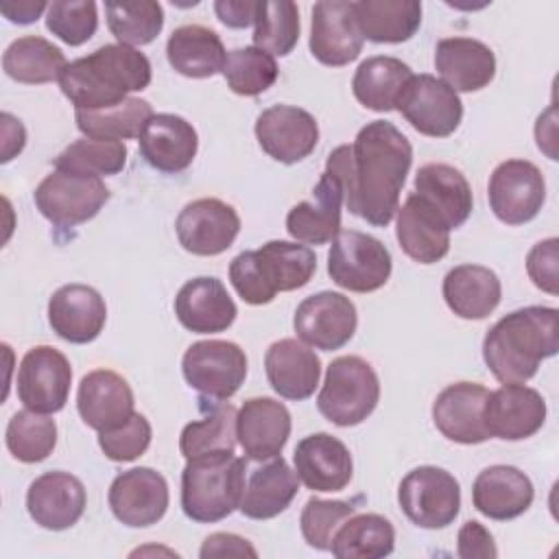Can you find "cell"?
<instances>
[{
    "instance_id": "obj_1",
    "label": "cell",
    "mask_w": 559,
    "mask_h": 559,
    "mask_svg": "<svg viewBox=\"0 0 559 559\" xmlns=\"http://www.w3.org/2000/svg\"><path fill=\"white\" fill-rule=\"evenodd\" d=\"M413 164L408 138L389 120L367 122L354 144L336 146L325 159V173L338 179L347 210L373 227H386Z\"/></svg>"
},
{
    "instance_id": "obj_2",
    "label": "cell",
    "mask_w": 559,
    "mask_h": 559,
    "mask_svg": "<svg viewBox=\"0 0 559 559\" xmlns=\"http://www.w3.org/2000/svg\"><path fill=\"white\" fill-rule=\"evenodd\" d=\"M559 349V312L526 306L498 319L483 338V360L502 384H524Z\"/></svg>"
},
{
    "instance_id": "obj_3",
    "label": "cell",
    "mask_w": 559,
    "mask_h": 559,
    "mask_svg": "<svg viewBox=\"0 0 559 559\" xmlns=\"http://www.w3.org/2000/svg\"><path fill=\"white\" fill-rule=\"evenodd\" d=\"M151 76V61L144 52L124 44H105L70 61L59 76V87L74 109L96 111L120 105L131 92L146 90Z\"/></svg>"
},
{
    "instance_id": "obj_4",
    "label": "cell",
    "mask_w": 559,
    "mask_h": 559,
    "mask_svg": "<svg viewBox=\"0 0 559 559\" xmlns=\"http://www.w3.org/2000/svg\"><path fill=\"white\" fill-rule=\"evenodd\" d=\"M247 461L234 452H210L186 461L181 472V509L199 524L231 515L245 493Z\"/></svg>"
},
{
    "instance_id": "obj_5",
    "label": "cell",
    "mask_w": 559,
    "mask_h": 559,
    "mask_svg": "<svg viewBox=\"0 0 559 559\" xmlns=\"http://www.w3.org/2000/svg\"><path fill=\"white\" fill-rule=\"evenodd\" d=\"M378 400L380 380L373 367L360 356H338L328 365L317 408L330 424L349 428L362 424Z\"/></svg>"
},
{
    "instance_id": "obj_6",
    "label": "cell",
    "mask_w": 559,
    "mask_h": 559,
    "mask_svg": "<svg viewBox=\"0 0 559 559\" xmlns=\"http://www.w3.org/2000/svg\"><path fill=\"white\" fill-rule=\"evenodd\" d=\"M111 192L100 177L55 168L33 192L39 214L55 227H76L92 221Z\"/></svg>"
},
{
    "instance_id": "obj_7",
    "label": "cell",
    "mask_w": 559,
    "mask_h": 559,
    "mask_svg": "<svg viewBox=\"0 0 559 559\" xmlns=\"http://www.w3.org/2000/svg\"><path fill=\"white\" fill-rule=\"evenodd\" d=\"M391 251L373 236L356 229L338 231L328 253V275L352 293H373L391 277Z\"/></svg>"
},
{
    "instance_id": "obj_8",
    "label": "cell",
    "mask_w": 559,
    "mask_h": 559,
    "mask_svg": "<svg viewBox=\"0 0 559 559\" xmlns=\"http://www.w3.org/2000/svg\"><path fill=\"white\" fill-rule=\"evenodd\" d=\"M397 502L404 515L419 528H445L461 509L459 480L443 467L419 465L411 469L400 487Z\"/></svg>"
},
{
    "instance_id": "obj_9",
    "label": "cell",
    "mask_w": 559,
    "mask_h": 559,
    "mask_svg": "<svg viewBox=\"0 0 559 559\" xmlns=\"http://www.w3.org/2000/svg\"><path fill=\"white\" fill-rule=\"evenodd\" d=\"M181 371L190 389L212 400H229L247 378V356L231 341H197L181 360Z\"/></svg>"
},
{
    "instance_id": "obj_10",
    "label": "cell",
    "mask_w": 559,
    "mask_h": 559,
    "mask_svg": "<svg viewBox=\"0 0 559 559\" xmlns=\"http://www.w3.org/2000/svg\"><path fill=\"white\" fill-rule=\"evenodd\" d=\"M395 109L417 133L428 138L452 135L463 118L459 94L441 79L426 72L413 74L406 81Z\"/></svg>"
},
{
    "instance_id": "obj_11",
    "label": "cell",
    "mask_w": 559,
    "mask_h": 559,
    "mask_svg": "<svg viewBox=\"0 0 559 559\" xmlns=\"http://www.w3.org/2000/svg\"><path fill=\"white\" fill-rule=\"evenodd\" d=\"M487 197L500 223L524 225L539 214L546 201V181L533 162L507 159L493 168Z\"/></svg>"
},
{
    "instance_id": "obj_12",
    "label": "cell",
    "mask_w": 559,
    "mask_h": 559,
    "mask_svg": "<svg viewBox=\"0 0 559 559\" xmlns=\"http://www.w3.org/2000/svg\"><path fill=\"white\" fill-rule=\"evenodd\" d=\"M72 367L66 354L50 345L31 347L17 369V397L35 413H59L70 395Z\"/></svg>"
},
{
    "instance_id": "obj_13",
    "label": "cell",
    "mask_w": 559,
    "mask_h": 559,
    "mask_svg": "<svg viewBox=\"0 0 559 559\" xmlns=\"http://www.w3.org/2000/svg\"><path fill=\"white\" fill-rule=\"evenodd\" d=\"M358 325L356 306L349 297L334 290H321L306 297L293 317L297 336L310 347L334 352L352 341Z\"/></svg>"
},
{
    "instance_id": "obj_14",
    "label": "cell",
    "mask_w": 559,
    "mask_h": 559,
    "mask_svg": "<svg viewBox=\"0 0 559 559\" xmlns=\"http://www.w3.org/2000/svg\"><path fill=\"white\" fill-rule=\"evenodd\" d=\"M179 245L194 255H218L227 251L238 231V212L214 197H203L183 205L175 221Z\"/></svg>"
},
{
    "instance_id": "obj_15",
    "label": "cell",
    "mask_w": 559,
    "mask_h": 559,
    "mask_svg": "<svg viewBox=\"0 0 559 559\" xmlns=\"http://www.w3.org/2000/svg\"><path fill=\"white\" fill-rule=\"evenodd\" d=\"M107 502L114 518L124 526H153L166 515L168 483L151 467H131L111 480Z\"/></svg>"
},
{
    "instance_id": "obj_16",
    "label": "cell",
    "mask_w": 559,
    "mask_h": 559,
    "mask_svg": "<svg viewBox=\"0 0 559 559\" xmlns=\"http://www.w3.org/2000/svg\"><path fill=\"white\" fill-rule=\"evenodd\" d=\"M255 138L260 148L282 164L306 159L319 142L314 116L295 105H271L255 118Z\"/></svg>"
},
{
    "instance_id": "obj_17",
    "label": "cell",
    "mask_w": 559,
    "mask_h": 559,
    "mask_svg": "<svg viewBox=\"0 0 559 559\" xmlns=\"http://www.w3.org/2000/svg\"><path fill=\"white\" fill-rule=\"evenodd\" d=\"M365 37L358 28L354 2L321 0L312 7L310 24V52L312 57L332 68H341L358 59Z\"/></svg>"
},
{
    "instance_id": "obj_18",
    "label": "cell",
    "mask_w": 559,
    "mask_h": 559,
    "mask_svg": "<svg viewBox=\"0 0 559 559\" xmlns=\"http://www.w3.org/2000/svg\"><path fill=\"white\" fill-rule=\"evenodd\" d=\"M489 391L478 382L448 384L432 402V421L437 430L463 445H474L491 439L485 426V402Z\"/></svg>"
},
{
    "instance_id": "obj_19",
    "label": "cell",
    "mask_w": 559,
    "mask_h": 559,
    "mask_svg": "<svg viewBox=\"0 0 559 559\" xmlns=\"http://www.w3.org/2000/svg\"><path fill=\"white\" fill-rule=\"evenodd\" d=\"M107 321V306L100 293L87 284H66L48 301V323L52 332L74 345L98 338Z\"/></svg>"
},
{
    "instance_id": "obj_20",
    "label": "cell",
    "mask_w": 559,
    "mask_h": 559,
    "mask_svg": "<svg viewBox=\"0 0 559 559\" xmlns=\"http://www.w3.org/2000/svg\"><path fill=\"white\" fill-rule=\"evenodd\" d=\"M485 426L491 437L522 441L546 421V402L539 391L524 384H502L485 402Z\"/></svg>"
},
{
    "instance_id": "obj_21",
    "label": "cell",
    "mask_w": 559,
    "mask_h": 559,
    "mask_svg": "<svg viewBox=\"0 0 559 559\" xmlns=\"http://www.w3.org/2000/svg\"><path fill=\"white\" fill-rule=\"evenodd\" d=\"M87 504L83 483L70 472H46L37 476L26 491L28 515L48 531H66L74 526Z\"/></svg>"
},
{
    "instance_id": "obj_22",
    "label": "cell",
    "mask_w": 559,
    "mask_h": 559,
    "mask_svg": "<svg viewBox=\"0 0 559 559\" xmlns=\"http://www.w3.org/2000/svg\"><path fill=\"white\" fill-rule=\"evenodd\" d=\"M290 413L273 397H249L236 417V437L249 461L280 456L290 437Z\"/></svg>"
},
{
    "instance_id": "obj_23",
    "label": "cell",
    "mask_w": 559,
    "mask_h": 559,
    "mask_svg": "<svg viewBox=\"0 0 559 559\" xmlns=\"http://www.w3.org/2000/svg\"><path fill=\"white\" fill-rule=\"evenodd\" d=\"M133 391L129 382L111 369H94L85 373L76 391V411L81 419L98 430H114L131 419Z\"/></svg>"
},
{
    "instance_id": "obj_24",
    "label": "cell",
    "mask_w": 559,
    "mask_h": 559,
    "mask_svg": "<svg viewBox=\"0 0 559 559\" xmlns=\"http://www.w3.org/2000/svg\"><path fill=\"white\" fill-rule=\"evenodd\" d=\"M138 142L144 162L166 175L186 170L199 148L197 129L177 114H153Z\"/></svg>"
},
{
    "instance_id": "obj_25",
    "label": "cell",
    "mask_w": 559,
    "mask_h": 559,
    "mask_svg": "<svg viewBox=\"0 0 559 559\" xmlns=\"http://www.w3.org/2000/svg\"><path fill=\"white\" fill-rule=\"evenodd\" d=\"M299 480L312 491H341L349 485L354 463L347 445L330 432L304 437L293 454Z\"/></svg>"
},
{
    "instance_id": "obj_26",
    "label": "cell",
    "mask_w": 559,
    "mask_h": 559,
    "mask_svg": "<svg viewBox=\"0 0 559 559\" xmlns=\"http://www.w3.org/2000/svg\"><path fill=\"white\" fill-rule=\"evenodd\" d=\"M395 214V236L411 260L419 264H435L448 255L452 229L419 194L411 192Z\"/></svg>"
},
{
    "instance_id": "obj_27",
    "label": "cell",
    "mask_w": 559,
    "mask_h": 559,
    "mask_svg": "<svg viewBox=\"0 0 559 559\" xmlns=\"http://www.w3.org/2000/svg\"><path fill=\"white\" fill-rule=\"evenodd\" d=\"M179 323L194 334L225 332L238 314V308L218 277L188 280L175 297Z\"/></svg>"
},
{
    "instance_id": "obj_28",
    "label": "cell",
    "mask_w": 559,
    "mask_h": 559,
    "mask_svg": "<svg viewBox=\"0 0 559 559\" xmlns=\"http://www.w3.org/2000/svg\"><path fill=\"white\" fill-rule=\"evenodd\" d=\"M343 188L336 177L323 173L310 197L286 214V231L306 245L332 242L341 231Z\"/></svg>"
},
{
    "instance_id": "obj_29",
    "label": "cell",
    "mask_w": 559,
    "mask_h": 559,
    "mask_svg": "<svg viewBox=\"0 0 559 559\" xmlns=\"http://www.w3.org/2000/svg\"><path fill=\"white\" fill-rule=\"evenodd\" d=\"M535 489L531 478L513 465H489L472 485V502L489 520L507 522L533 504Z\"/></svg>"
},
{
    "instance_id": "obj_30",
    "label": "cell",
    "mask_w": 559,
    "mask_h": 559,
    "mask_svg": "<svg viewBox=\"0 0 559 559\" xmlns=\"http://www.w3.org/2000/svg\"><path fill=\"white\" fill-rule=\"evenodd\" d=\"M435 68L454 92H478L496 76V55L478 39L445 37L435 48Z\"/></svg>"
},
{
    "instance_id": "obj_31",
    "label": "cell",
    "mask_w": 559,
    "mask_h": 559,
    "mask_svg": "<svg viewBox=\"0 0 559 559\" xmlns=\"http://www.w3.org/2000/svg\"><path fill=\"white\" fill-rule=\"evenodd\" d=\"M271 389L286 400H308L321 378L319 356L297 338H280L264 354Z\"/></svg>"
},
{
    "instance_id": "obj_32",
    "label": "cell",
    "mask_w": 559,
    "mask_h": 559,
    "mask_svg": "<svg viewBox=\"0 0 559 559\" xmlns=\"http://www.w3.org/2000/svg\"><path fill=\"white\" fill-rule=\"evenodd\" d=\"M415 194L435 207L450 229L461 227L474 207L472 186L465 175L443 162L424 164L415 175Z\"/></svg>"
},
{
    "instance_id": "obj_33",
    "label": "cell",
    "mask_w": 559,
    "mask_h": 559,
    "mask_svg": "<svg viewBox=\"0 0 559 559\" xmlns=\"http://www.w3.org/2000/svg\"><path fill=\"white\" fill-rule=\"evenodd\" d=\"M443 299L448 308L461 319L489 317L502 297L498 275L489 266L459 264L443 277Z\"/></svg>"
},
{
    "instance_id": "obj_34",
    "label": "cell",
    "mask_w": 559,
    "mask_h": 559,
    "mask_svg": "<svg viewBox=\"0 0 559 559\" xmlns=\"http://www.w3.org/2000/svg\"><path fill=\"white\" fill-rule=\"evenodd\" d=\"M299 491V476L282 456L251 472L240 500V513L249 520H271L286 511Z\"/></svg>"
},
{
    "instance_id": "obj_35",
    "label": "cell",
    "mask_w": 559,
    "mask_h": 559,
    "mask_svg": "<svg viewBox=\"0 0 559 559\" xmlns=\"http://www.w3.org/2000/svg\"><path fill=\"white\" fill-rule=\"evenodd\" d=\"M166 57L175 72L188 79H207L223 72L227 52L216 31L201 24H183L170 33Z\"/></svg>"
},
{
    "instance_id": "obj_36",
    "label": "cell",
    "mask_w": 559,
    "mask_h": 559,
    "mask_svg": "<svg viewBox=\"0 0 559 559\" xmlns=\"http://www.w3.org/2000/svg\"><path fill=\"white\" fill-rule=\"evenodd\" d=\"M253 255L262 282L273 295L304 288L317 271L314 251L299 242L269 240Z\"/></svg>"
},
{
    "instance_id": "obj_37",
    "label": "cell",
    "mask_w": 559,
    "mask_h": 559,
    "mask_svg": "<svg viewBox=\"0 0 559 559\" xmlns=\"http://www.w3.org/2000/svg\"><path fill=\"white\" fill-rule=\"evenodd\" d=\"M358 28L376 44H402L421 24V2L417 0H360L354 2Z\"/></svg>"
},
{
    "instance_id": "obj_38",
    "label": "cell",
    "mask_w": 559,
    "mask_h": 559,
    "mask_svg": "<svg viewBox=\"0 0 559 559\" xmlns=\"http://www.w3.org/2000/svg\"><path fill=\"white\" fill-rule=\"evenodd\" d=\"M413 76V70L397 57H367L354 72L352 92L356 100L371 111H391Z\"/></svg>"
},
{
    "instance_id": "obj_39",
    "label": "cell",
    "mask_w": 559,
    "mask_h": 559,
    "mask_svg": "<svg viewBox=\"0 0 559 559\" xmlns=\"http://www.w3.org/2000/svg\"><path fill=\"white\" fill-rule=\"evenodd\" d=\"M68 61L59 46L39 35L13 39L2 55V70L17 83L41 85L57 81Z\"/></svg>"
},
{
    "instance_id": "obj_40",
    "label": "cell",
    "mask_w": 559,
    "mask_h": 559,
    "mask_svg": "<svg viewBox=\"0 0 559 559\" xmlns=\"http://www.w3.org/2000/svg\"><path fill=\"white\" fill-rule=\"evenodd\" d=\"M395 548V528L380 513H354L343 522L330 544L338 559H380Z\"/></svg>"
},
{
    "instance_id": "obj_41",
    "label": "cell",
    "mask_w": 559,
    "mask_h": 559,
    "mask_svg": "<svg viewBox=\"0 0 559 559\" xmlns=\"http://www.w3.org/2000/svg\"><path fill=\"white\" fill-rule=\"evenodd\" d=\"M203 417L183 426L179 437V450L188 459L210 454V452H234L236 448V417L238 411L223 400L212 406H201Z\"/></svg>"
},
{
    "instance_id": "obj_42",
    "label": "cell",
    "mask_w": 559,
    "mask_h": 559,
    "mask_svg": "<svg viewBox=\"0 0 559 559\" xmlns=\"http://www.w3.org/2000/svg\"><path fill=\"white\" fill-rule=\"evenodd\" d=\"M153 107L144 98L129 96L120 105L107 107V109H96V111H74V120L79 131L85 138H96V140H131L140 138L144 124L151 120Z\"/></svg>"
},
{
    "instance_id": "obj_43",
    "label": "cell",
    "mask_w": 559,
    "mask_h": 559,
    "mask_svg": "<svg viewBox=\"0 0 559 559\" xmlns=\"http://www.w3.org/2000/svg\"><path fill=\"white\" fill-rule=\"evenodd\" d=\"M255 48L286 57L299 41V9L290 0H258L255 7Z\"/></svg>"
},
{
    "instance_id": "obj_44",
    "label": "cell",
    "mask_w": 559,
    "mask_h": 559,
    "mask_svg": "<svg viewBox=\"0 0 559 559\" xmlns=\"http://www.w3.org/2000/svg\"><path fill=\"white\" fill-rule=\"evenodd\" d=\"M4 441L13 459L22 463H39L48 459L57 445V424L31 408L17 411L7 424Z\"/></svg>"
},
{
    "instance_id": "obj_45",
    "label": "cell",
    "mask_w": 559,
    "mask_h": 559,
    "mask_svg": "<svg viewBox=\"0 0 559 559\" xmlns=\"http://www.w3.org/2000/svg\"><path fill=\"white\" fill-rule=\"evenodd\" d=\"M107 26L118 44L144 46L151 44L164 26V9L159 2H105Z\"/></svg>"
},
{
    "instance_id": "obj_46",
    "label": "cell",
    "mask_w": 559,
    "mask_h": 559,
    "mask_svg": "<svg viewBox=\"0 0 559 559\" xmlns=\"http://www.w3.org/2000/svg\"><path fill=\"white\" fill-rule=\"evenodd\" d=\"M127 164V146L116 140L81 138L68 144L57 157L55 168L90 177L116 175Z\"/></svg>"
},
{
    "instance_id": "obj_47",
    "label": "cell",
    "mask_w": 559,
    "mask_h": 559,
    "mask_svg": "<svg viewBox=\"0 0 559 559\" xmlns=\"http://www.w3.org/2000/svg\"><path fill=\"white\" fill-rule=\"evenodd\" d=\"M275 57L262 48L245 46L227 52L223 76L227 87L240 96H258L277 81Z\"/></svg>"
},
{
    "instance_id": "obj_48",
    "label": "cell",
    "mask_w": 559,
    "mask_h": 559,
    "mask_svg": "<svg viewBox=\"0 0 559 559\" xmlns=\"http://www.w3.org/2000/svg\"><path fill=\"white\" fill-rule=\"evenodd\" d=\"M46 28L68 46H81L98 28L94 0H55L46 11Z\"/></svg>"
},
{
    "instance_id": "obj_49",
    "label": "cell",
    "mask_w": 559,
    "mask_h": 559,
    "mask_svg": "<svg viewBox=\"0 0 559 559\" xmlns=\"http://www.w3.org/2000/svg\"><path fill=\"white\" fill-rule=\"evenodd\" d=\"M354 513H356L354 502L310 498L299 518V526L306 544L317 550H330L336 528Z\"/></svg>"
},
{
    "instance_id": "obj_50",
    "label": "cell",
    "mask_w": 559,
    "mask_h": 559,
    "mask_svg": "<svg viewBox=\"0 0 559 559\" xmlns=\"http://www.w3.org/2000/svg\"><path fill=\"white\" fill-rule=\"evenodd\" d=\"M151 437H153V430L148 419L140 413H133L131 419L124 421L122 426L98 432V445L109 461L127 463V461H135L146 452V448L151 445Z\"/></svg>"
},
{
    "instance_id": "obj_51",
    "label": "cell",
    "mask_w": 559,
    "mask_h": 559,
    "mask_svg": "<svg viewBox=\"0 0 559 559\" xmlns=\"http://www.w3.org/2000/svg\"><path fill=\"white\" fill-rule=\"evenodd\" d=\"M229 282H231L234 290L238 293V297L245 304L264 306V304H271L275 299V295L262 282V275H260V271L255 266L253 251H242V253H238L231 260V264H229Z\"/></svg>"
},
{
    "instance_id": "obj_52",
    "label": "cell",
    "mask_w": 559,
    "mask_h": 559,
    "mask_svg": "<svg viewBox=\"0 0 559 559\" xmlns=\"http://www.w3.org/2000/svg\"><path fill=\"white\" fill-rule=\"evenodd\" d=\"M557 238H546L542 242H537L528 255H526V273L531 277V282L548 293V295H557Z\"/></svg>"
},
{
    "instance_id": "obj_53",
    "label": "cell",
    "mask_w": 559,
    "mask_h": 559,
    "mask_svg": "<svg viewBox=\"0 0 559 559\" xmlns=\"http://www.w3.org/2000/svg\"><path fill=\"white\" fill-rule=\"evenodd\" d=\"M456 555L461 559H493L498 555L493 535L476 520H467L459 528Z\"/></svg>"
},
{
    "instance_id": "obj_54",
    "label": "cell",
    "mask_w": 559,
    "mask_h": 559,
    "mask_svg": "<svg viewBox=\"0 0 559 559\" xmlns=\"http://www.w3.org/2000/svg\"><path fill=\"white\" fill-rule=\"evenodd\" d=\"M258 557V550L249 544V539L234 533H212L205 537L199 557Z\"/></svg>"
},
{
    "instance_id": "obj_55",
    "label": "cell",
    "mask_w": 559,
    "mask_h": 559,
    "mask_svg": "<svg viewBox=\"0 0 559 559\" xmlns=\"http://www.w3.org/2000/svg\"><path fill=\"white\" fill-rule=\"evenodd\" d=\"M255 7L258 0H218L214 13L229 28H247L255 20Z\"/></svg>"
},
{
    "instance_id": "obj_56",
    "label": "cell",
    "mask_w": 559,
    "mask_h": 559,
    "mask_svg": "<svg viewBox=\"0 0 559 559\" xmlns=\"http://www.w3.org/2000/svg\"><path fill=\"white\" fill-rule=\"evenodd\" d=\"M0 11L13 24H33L44 11H48V4L44 0H7L0 4Z\"/></svg>"
},
{
    "instance_id": "obj_57",
    "label": "cell",
    "mask_w": 559,
    "mask_h": 559,
    "mask_svg": "<svg viewBox=\"0 0 559 559\" xmlns=\"http://www.w3.org/2000/svg\"><path fill=\"white\" fill-rule=\"evenodd\" d=\"M2 135H4V142H2V164H7L9 159H13L22 148H24V142H26V131L22 127V122L17 118H13L11 114H2Z\"/></svg>"
}]
</instances>
